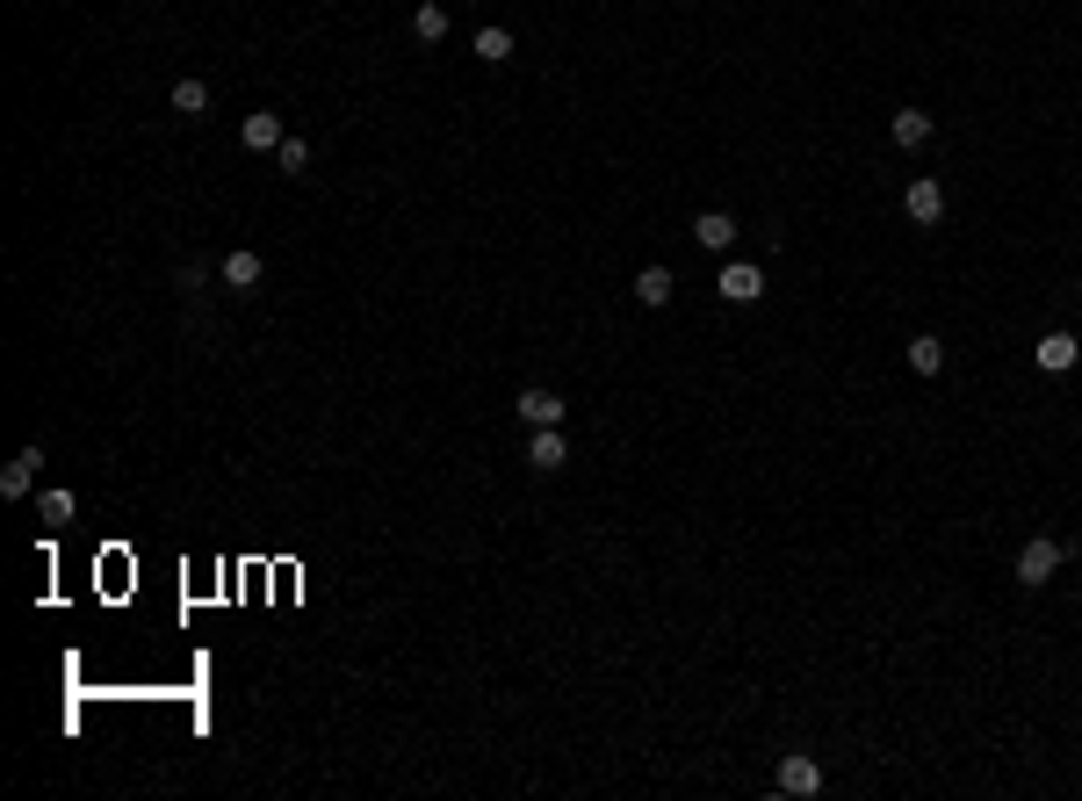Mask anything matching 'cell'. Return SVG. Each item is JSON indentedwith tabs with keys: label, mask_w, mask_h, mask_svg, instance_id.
<instances>
[{
	"label": "cell",
	"mask_w": 1082,
	"mask_h": 801,
	"mask_svg": "<svg viewBox=\"0 0 1082 801\" xmlns=\"http://www.w3.org/2000/svg\"><path fill=\"white\" fill-rule=\"evenodd\" d=\"M1061 563H1068V541H1053V535H1032L1025 549H1017V577H1025V585H1047Z\"/></svg>",
	"instance_id": "cell-1"
},
{
	"label": "cell",
	"mask_w": 1082,
	"mask_h": 801,
	"mask_svg": "<svg viewBox=\"0 0 1082 801\" xmlns=\"http://www.w3.org/2000/svg\"><path fill=\"white\" fill-rule=\"evenodd\" d=\"M715 297L721 304H758V297H765V267H758V261H721Z\"/></svg>",
	"instance_id": "cell-2"
},
{
	"label": "cell",
	"mask_w": 1082,
	"mask_h": 801,
	"mask_svg": "<svg viewBox=\"0 0 1082 801\" xmlns=\"http://www.w3.org/2000/svg\"><path fill=\"white\" fill-rule=\"evenodd\" d=\"M779 794H794V801L823 794V766H816L808 751H787V758H779Z\"/></svg>",
	"instance_id": "cell-3"
},
{
	"label": "cell",
	"mask_w": 1082,
	"mask_h": 801,
	"mask_svg": "<svg viewBox=\"0 0 1082 801\" xmlns=\"http://www.w3.org/2000/svg\"><path fill=\"white\" fill-rule=\"evenodd\" d=\"M513 412L527 419V426H563V398H556V390H542V384H527L513 398Z\"/></svg>",
	"instance_id": "cell-4"
},
{
	"label": "cell",
	"mask_w": 1082,
	"mask_h": 801,
	"mask_svg": "<svg viewBox=\"0 0 1082 801\" xmlns=\"http://www.w3.org/2000/svg\"><path fill=\"white\" fill-rule=\"evenodd\" d=\"M527 462H534V470H563V462H570L563 426H534V434H527Z\"/></svg>",
	"instance_id": "cell-5"
},
{
	"label": "cell",
	"mask_w": 1082,
	"mask_h": 801,
	"mask_svg": "<svg viewBox=\"0 0 1082 801\" xmlns=\"http://www.w3.org/2000/svg\"><path fill=\"white\" fill-rule=\"evenodd\" d=\"M1032 354H1039V368H1047V376H1068V368H1075V354H1082V332H1047Z\"/></svg>",
	"instance_id": "cell-6"
},
{
	"label": "cell",
	"mask_w": 1082,
	"mask_h": 801,
	"mask_svg": "<svg viewBox=\"0 0 1082 801\" xmlns=\"http://www.w3.org/2000/svg\"><path fill=\"white\" fill-rule=\"evenodd\" d=\"M902 209H910V225H938L945 217V188L938 181H910V188H902Z\"/></svg>",
	"instance_id": "cell-7"
},
{
	"label": "cell",
	"mask_w": 1082,
	"mask_h": 801,
	"mask_svg": "<svg viewBox=\"0 0 1082 801\" xmlns=\"http://www.w3.org/2000/svg\"><path fill=\"white\" fill-rule=\"evenodd\" d=\"M693 239H701L707 253H729V245H737V217H729V209H701V217H693Z\"/></svg>",
	"instance_id": "cell-8"
},
{
	"label": "cell",
	"mask_w": 1082,
	"mask_h": 801,
	"mask_svg": "<svg viewBox=\"0 0 1082 801\" xmlns=\"http://www.w3.org/2000/svg\"><path fill=\"white\" fill-rule=\"evenodd\" d=\"M239 138H246V152H282V116L275 108H253V116L239 123Z\"/></svg>",
	"instance_id": "cell-9"
},
{
	"label": "cell",
	"mask_w": 1082,
	"mask_h": 801,
	"mask_svg": "<svg viewBox=\"0 0 1082 801\" xmlns=\"http://www.w3.org/2000/svg\"><path fill=\"white\" fill-rule=\"evenodd\" d=\"M260 275H267V261H260L253 245H239V253H224V289H260Z\"/></svg>",
	"instance_id": "cell-10"
},
{
	"label": "cell",
	"mask_w": 1082,
	"mask_h": 801,
	"mask_svg": "<svg viewBox=\"0 0 1082 801\" xmlns=\"http://www.w3.org/2000/svg\"><path fill=\"white\" fill-rule=\"evenodd\" d=\"M36 470H44V448H22L8 470H0V499H22V491L36 484Z\"/></svg>",
	"instance_id": "cell-11"
},
{
	"label": "cell",
	"mask_w": 1082,
	"mask_h": 801,
	"mask_svg": "<svg viewBox=\"0 0 1082 801\" xmlns=\"http://www.w3.org/2000/svg\"><path fill=\"white\" fill-rule=\"evenodd\" d=\"M888 138L902 145V152H916V145H931V116H924V108H895V116H888Z\"/></svg>",
	"instance_id": "cell-12"
},
{
	"label": "cell",
	"mask_w": 1082,
	"mask_h": 801,
	"mask_svg": "<svg viewBox=\"0 0 1082 801\" xmlns=\"http://www.w3.org/2000/svg\"><path fill=\"white\" fill-rule=\"evenodd\" d=\"M412 36H419V44H441V36H447V8H441V0H419V8H412Z\"/></svg>",
	"instance_id": "cell-13"
},
{
	"label": "cell",
	"mask_w": 1082,
	"mask_h": 801,
	"mask_svg": "<svg viewBox=\"0 0 1082 801\" xmlns=\"http://www.w3.org/2000/svg\"><path fill=\"white\" fill-rule=\"evenodd\" d=\"M671 289H679L671 267H642V275H636V304H650V311H657V304H671Z\"/></svg>",
	"instance_id": "cell-14"
},
{
	"label": "cell",
	"mask_w": 1082,
	"mask_h": 801,
	"mask_svg": "<svg viewBox=\"0 0 1082 801\" xmlns=\"http://www.w3.org/2000/svg\"><path fill=\"white\" fill-rule=\"evenodd\" d=\"M910 368H916V376H938V368H945V340L916 332V340H910Z\"/></svg>",
	"instance_id": "cell-15"
},
{
	"label": "cell",
	"mask_w": 1082,
	"mask_h": 801,
	"mask_svg": "<svg viewBox=\"0 0 1082 801\" xmlns=\"http://www.w3.org/2000/svg\"><path fill=\"white\" fill-rule=\"evenodd\" d=\"M72 513H80V499H72V491H44V505H36V520H44V527H66Z\"/></svg>",
	"instance_id": "cell-16"
},
{
	"label": "cell",
	"mask_w": 1082,
	"mask_h": 801,
	"mask_svg": "<svg viewBox=\"0 0 1082 801\" xmlns=\"http://www.w3.org/2000/svg\"><path fill=\"white\" fill-rule=\"evenodd\" d=\"M203 108H209L203 80H181V88H173V116H203Z\"/></svg>",
	"instance_id": "cell-17"
},
{
	"label": "cell",
	"mask_w": 1082,
	"mask_h": 801,
	"mask_svg": "<svg viewBox=\"0 0 1082 801\" xmlns=\"http://www.w3.org/2000/svg\"><path fill=\"white\" fill-rule=\"evenodd\" d=\"M477 58L505 66V58H513V36H505V30H477Z\"/></svg>",
	"instance_id": "cell-18"
},
{
	"label": "cell",
	"mask_w": 1082,
	"mask_h": 801,
	"mask_svg": "<svg viewBox=\"0 0 1082 801\" xmlns=\"http://www.w3.org/2000/svg\"><path fill=\"white\" fill-rule=\"evenodd\" d=\"M275 159H282V174H310V145H304V138H282Z\"/></svg>",
	"instance_id": "cell-19"
}]
</instances>
